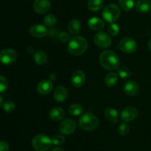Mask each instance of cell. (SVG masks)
<instances>
[{
	"label": "cell",
	"instance_id": "1",
	"mask_svg": "<svg viewBox=\"0 0 151 151\" xmlns=\"http://www.w3.org/2000/svg\"><path fill=\"white\" fill-rule=\"evenodd\" d=\"M102 67L107 70H114L119 68V59L117 55L111 50H105L100 56Z\"/></svg>",
	"mask_w": 151,
	"mask_h": 151
},
{
	"label": "cell",
	"instance_id": "2",
	"mask_svg": "<svg viewBox=\"0 0 151 151\" xmlns=\"http://www.w3.org/2000/svg\"><path fill=\"white\" fill-rule=\"evenodd\" d=\"M88 48L86 39L82 36H75L70 38L68 44L67 50L69 53L74 56H79L85 53Z\"/></svg>",
	"mask_w": 151,
	"mask_h": 151
},
{
	"label": "cell",
	"instance_id": "3",
	"mask_svg": "<svg viewBox=\"0 0 151 151\" xmlns=\"http://www.w3.org/2000/svg\"><path fill=\"white\" fill-rule=\"evenodd\" d=\"M79 125L85 131H92L98 127L99 120L94 115L87 113L81 117Z\"/></svg>",
	"mask_w": 151,
	"mask_h": 151
},
{
	"label": "cell",
	"instance_id": "4",
	"mask_svg": "<svg viewBox=\"0 0 151 151\" xmlns=\"http://www.w3.org/2000/svg\"><path fill=\"white\" fill-rule=\"evenodd\" d=\"M32 144L37 151H48L51 149L53 143L48 136L44 134H38L32 138Z\"/></svg>",
	"mask_w": 151,
	"mask_h": 151
},
{
	"label": "cell",
	"instance_id": "5",
	"mask_svg": "<svg viewBox=\"0 0 151 151\" xmlns=\"http://www.w3.org/2000/svg\"><path fill=\"white\" fill-rule=\"evenodd\" d=\"M120 13V9L116 4H109L104 7L102 15L106 22L113 23L116 19H119Z\"/></svg>",
	"mask_w": 151,
	"mask_h": 151
},
{
	"label": "cell",
	"instance_id": "6",
	"mask_svg": "<svg viewBox=\"0 0 151 151\" xmlns=\"http://www.w3.org/2000/svg\"><path fill=\"white\" fill-rule=\"evenodd\" d=\"M17 53L13 49H4L0 52V62L4 65H11L16 61Z\"/></svg>",
	"mask_w": 151,
	"mask_h": 151
},
{
	"label": "cell",
	"instance_id": "7",
	"mask_svg": "<svg viewBox=\"0 0 151 151\" xmlns=\"http://www.w3.org/2000/svg\"><path fill=\"white\" fill-rule=\"evenodd\" d=\"M119 48L121 51L125 53H132L137 50V42L133 38L125 37L119 43Z\"/></svg>",
	"mask_w": 151,
	"mask_h": 151
},
{
	"label": "cell",
	"instance_id": "8",
	"mask_svg": "<svg viewBox=\"0 0 151 151\" xmlns=\"http://www.w3.org/2000/svg\"><path fill=\"white\" fill-rule=\"evenodd\" d=\"M94 41L96 45L102 49L108 48L111 44V38L109 34L104 32H100L95 34Z\"/></svg>",
	"mask_w": 151,
	"mask_h": 151
},
{
	"label": "cell",
	"instance_id": "9",
	"mask_svg": "<svg viewBox=\"0 0 151 151\" xmlns=\"http://www.w3.org/2000/svg\"><path fill=\"white\" fill-rule=\"evenodd\" d=\"M138 110L136 107L132 106L126 107L124 108L121 112V118L124 121H134V119L138 116Z\"/></svg>",
	"mask_w": 151,
	"mask_h": 151
},
{
	"label": "cell",
	"instance_id": "10",
	"mask_svg": "<svg viewBox=\"0 0 151 151\" xmlns=\"http://www.w3.org/2000/svg\"><path fill=\"white\" fill-rule=\"evenodd\" d=\"M59 131L63 135H70L76 129V124L72 119H65L59 124Z\"/></svg>",
	"mask_w": 151,
	"mask_h": 151
},
{
	"label": "cell",
	"instance_id": "11",
	"mask_svg": "<svg viewBox=\"0 0 151 151\" xmlns=\"http://www.w3.org/2000/svg\"><path fill=\"white\" fill-rule=\"evenodd\" d=\"M51 3L50 0H35L33 3V9L38 14H44L50 10Z\"/></svg>",
	"mask_w": 151,
	"mask_h": 151
},
{
	"label": "cell",
	"instance_id": "12",
	"mask_svg": "<svg viewBox=\"0 0 151 151\" xmlns=\"http://www.w3.org/2000/svg\"><path fill=\"white\" fill-rule=\"evenodd\" d=\"M29 33L35 38H42L47 36L48 30L44 25H34L29 29Z\"/></svg>",
	"mask_w": 151,
	"mask_h": 151
},
{
	"label": "cell",
	"instance_id": "13",
	"mask_svg": "<svg viewBox=\"0 0 151 151\" xmlns=\"http://www.w3.org/2000/svg\"><path fill=\"white\" fill-rule=\"evenodd\" d=\"M72 84L74 87H80L85 83L86 76L82 70H76L72 76Z\"/></svg>",
	"mask_w": 151,
	"mask_h": 151
},
{
	"label": "cell",
	"instance_id": "14",
	"mask_svg": "<svg viewBox=\"0 0 151 151\" xmlns=\"http://www.w3.org/2000/svg\"><path fill=\"white\" fill-rule=\"evenodd\" d=\"M38 92L41 95H47L52 90V82L51 80H42L37 87Z\"/></svg>",
	"mask_w": 151,
	"mask_h": 151
},
{
	"label": "cell",
	"instance_id": "15",
	"mask_svg": "<svg viewBox=\"0 0 151 151\" xmlns=\"http://www.w3.org/2000/svg\"><path fill=\"white\" fill-rule=\"evenodd\" d=\"M68 93L66 87L63 85H58L54 91V98L56 102H63L67 99Z\"/></svg>",
	"mask_w": 151,
	"mask_h": 151
},
{
	"label": "cell",
	"instance_id": "16",
	"mask_svg": "<svg viewBox=\"0 0 151 151\" xmlns=\"http://www.w3.org/2000/svg\"><path fill=\"white\" fill-rule=\"evenodd\" d=\"M139 90V86L134 81H127L124 86V91L129 96H135L138 93Z\"/></svg>",
	"mask_w": 151,
	"mask_h": 151
},
{
	"label": "cell",
	"instance_id": "17",
	"mask_svg": "<svg viewBox=\"0 0 151 151\" xmlns=\"http://www.w3.org/2000/svg\"><path fill=\"white\" fill-rule=\"evenodd\" d=\"M88 26L92 30L98 31L101 30L104 28L105 23L100 18L92 17L88 21Z\"/></svg>",
	"mask_w": 151,
	"mask_h": 151
},
{
	"label": "cell",
	"instance_id": "18",
	"mask_svg": "<svg viewBox=\"0 0 151 151\" xmlns=\"http://www.w3.org/2000/svg\"><path fill=\"white\" fill-rule=\"evenodd\" d=\"M65 111L59 107H55L50 111V118L55 121H58L63 119L65 117Z\"/></svg>",
	"mask_w": 151,
	"mask_h": 151
},
{
	"label": "cell",
	"instance_id": "19",
	"mask_svg": "<svg viewBox=\"0 0 151 151\" xmlns=\"http://www.w3.org/2000/svg\"><path fill=\"white\" fill-rule=\"evenodd\" d=\"M136 9L141 13H148L151 10V1L150 0H138L136 3Z\"/></svg>",
	"mask_w": 151,
	"mask_h": 151
},
{
	"label": "cell",
	"instance_id": "20",
	"mask_svg": "<svg viewBox=\"0 0 151 151\" xmlns=\"http://www.w3.org/2000/svg\"><path fill=\"white\" fill-rule=\"evenodd\" d=\"M105 117L108 121L115 124L119 120V114L116 110L112 107H108L105 110Z\"/></svg>",
	"mask_w": 151,
	"mask_h": 151
},
{
	"label": "cell",
	"instance_id": "21",
	"mask_svg": "<svg viewBox=\"0 0 151 151\" xmlns=\"http://www.w3.org/2000/svg\"><path fill=\"white\" fill-rule=\"evenodd\" d=\"M81 22L78 19H72L68 24V30L69 32L72 35H76L81 30Z\"/></svg>",
	"mask_w": 151,
	"mask_h": 151
},
{
	"label": "cell",
	"instance_id": "22",
	"mask_svg": "<svg viewBox=\"0 0 151 151\" xmlns=\"http://www.w3.org/2000/svg\"><path fill=\"white\" fill-rule=\"evenodd\" d=\"M34 60L38 65H43L47 62V55L43 50H38L34 53Z\"/></svg>",
	"mask_w": 151,
	"mask_h": 151
},
{
	"label": "cell",
	"instance_id": "23",
	"mask_svg": "<svg viewBox=\"0 0 151 151\" xmlns=\"http://www.w3.org/2000/svg\"><path fill=\"white\" fill-rule=\"evenodd\" d=\"M118 76L115 73H109L105 77V84L109 87H112L117 83Z\"/></svg>",
	"mask_w": 151,
	"mask_h": 151
},
{
	"label": "cell",
	"instance_id": "24",
	"mask_svg": "<svg viewBox=\"0 0 151 151\" xmlns=\"http://www.w3.org/2000/svg\"><path fill=\"white\" fill-rule=\"evenodd\" d=\"M87 6L91 11H97L103 7V0H88Z\"/></svg>",
	"mask_w": 151,
	"mask_h": 151
},
{
	"label": "cell",
	"instance_id": "25",
	"mask_svg": "<svg viewBox=\"0 0 151 151\" xmlns=\"http://www.w3.org/2000/svg\"><path fill=\"white\" fill-rule=\"evenodd\" d=\"M69 112L71 115L78 116L82 114L83 112V108L79 104H72L69 107Z\"/></svg>",
	"mask_w": 151,
	"mask_h": 151
},
{
	"label": "cell",
	"instance_id": "26",
	"mask_svg": "<svg viewBox=\"0 0 151 151\" xmlns=\"http://www.w3.org/2000/svg\"><path fill=\"white\" fill-rule=\"evenodd\" d=\"M119 3L120 7L125 11H129L134 6V0H119Z\"/></svg>",
	"mask_w": 151,
	"mask_h": 151
},
{
	"label": "cell",
	"instance_id": "27",
	"mask_svg": "<svg viewBox=\"0 0 151 151\" xmlns=\"http://www.w3.org/2000/svg\"><path fill=\"white\" fill-rule=\"evenodd\" d=\"M56 22H57L56 17L52 14L47 15L44 19V25L46 26L49 27V28H52L53 26H55V25L56 24Z\"/></svg>",
	"mask_w": 151,
	"mask_h": 151
},
{
	"label": "cell",
	"instance_id": "28",
	"mask_svg": "<svg viewBox=\"0 0 151 151\" xmlns=\"http://www.w3.org/2000/svg\"><path fill=\"white\" fill-rule=\"evenodd\" d=\"M118 75L122 78H127L131 76V71L129 68L125 66H122L118 68Z\"/></svg>",
	"mask_w": 151,
	"mask_h": 151
},
{
	"label": "cell",
	"instance_id": "29",
	"mask_svg": "<svg viewBox=\"0 0 151 151\" xmlns=\"http://www.w3.org/2000/svg\"><path fill=\"white\" fill-rule=\"evenodd\" d=\"M3 109L6 113H13L16 109V105L11 101H7L3 104Z\"/></svg>",
	"mask_w": 151,
	"mask_h": 151
},
{
	"label": "cell",
	"instance_id": "30",
	"mask_svg": "<svg viewBox=\"0 0 151 151\" xmlns=\"http://www.w3.org/2000/svg\"><path fill=\"white\" fill-rule=\"evenodd\" d=\"M108 31H109V33L112 36H116L119 34V26L117 25L114 23H111L109 26L108 28Z\"/></svg>",
	"mask_w": 151,
	"mask_h": 151
},
{
	"label": "cell",
	"instance_id": "31",
	"mask_svg": "<svg viewBox=\"0 0 151 151\" xmlns=\"http://www.w3.org/2000/svg\"><path fill=\"white\" fill-rule=\"evenodd\" d=\"M130 131V127L127 123H122L118 127V132L122 136H125Z\"/></svg>",
	"mask_w": 151,
	"mask_h": 151
},
{
	"label": "cell",
	"instance_id": "32",
	"mask_svg": "<svg viewBox=\"0 0 151 151\" xmlns=\"http://www.w3.org/2000/svg\"><path fill=\"white\" fill-rule=\"evenodd\" d=\"M53 144L55 145H61L64 143L65 139L61 135H55L52 139Z\"/></svg>",
	"mask_w": 151,
	"mask_h": 151
},
{
	"label": "cell",
	"instance_id": "33",
	"mask_svg": "<svg viewBox=\"0 0 151 151\" xmlns=\"http://www.w3.org/2000/svg\"><path fill=\"white\" fill-rule=\"evenodd\" d=\"M8 86V81L5 77L0 76V92H4L7 90Z\"/></svg>",
	"mask_w": 151,
	"mask_h": 151
},
{
	"label": "cell",
	"instance_id": "34",
	"mask_svg": "<svg viewBox=\"0 0 151 151\" xmlns=\"http://www.w3.org/2000/svg\"><path fill=\"white\" fill-rule=\"evenodd\" d=\"M58 38L62 42H66V41H69L70 40V37L67 33H60L58 36Z\"/></svg>",
	"mask_w": 151,
	"mask_h": 151
},
{
	"label": "cell",
	"instance_id": "35",
	"mask_svg": "<svg viewBox=\"0 0 151 151\" xmlns=\"http://www.w3.org/2000/svg\"><path fill=\"white\" fill-rule=\"evenodd\" d=\"M0 151H9V145L5 141H0Z\"/></svg>",
	"mask_w": 151,
	"mask_h": 151
},
{
	"label": "cell",
	"instance_id": "36",
	"mask_svg": "<svg viewBox=\"0 0 151 151\" xmlns=\"http://www.w3.org/2000/svg\"><path fill=\"white\" fill-rule=\"evenodd\" d=\"M52 151H65V150L63 149V148L59 147H55L53 148Z\"/></svg>",
	"mask_w": 151,
	"mask_h": 151
},
{
	"label": "cell",
	"instance_id": "37",
	"mask_svg": "<svg viewBox=\"0 0 151 151\" xmlns=\"http://www.w3.org/2000/svg\"><path fill=\"white\" fill-rule=\"evenodd\" d=\"M148 48H149V50H150L151 51V38L148 41Z\"/></svg>",
	"mask_w": 151,
	"mask_h": 151
},
{
	"label": "cell",
	"instance_id": "38",
	"mask_svg": "<svg viewBox=\"0 0 151 151\" xmlns=\"http://www.w3.org/2000/svg\"><path fill=\"white\" fill-rule=\"evenodd\" d=\"M1 104H2V98H1V96H0V106L1 105Z\"/></svg>",
	"mask_w": 151,
	"mask_h": 151
}]
</instances>
